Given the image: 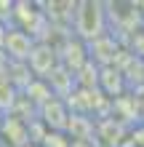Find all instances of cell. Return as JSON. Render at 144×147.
<instances>
[{
	"label": "cell",
	"instance_id": "obj_4",
	"mask_svg": "<svg viewBox=\"0 0 144 147\" xmlns=\"http://www.w3.org/2000/svg\"><path fill=\"white\" fill-rule=\"evenodd\" d=\"M27 147H40V144H27Z\"/></svg>",
	"mask_w": 144,
	"mask_h": 147
},
{
	"label": "cell",
	"instance_id": "obj_1",
	"mask_svg": "<svg viewBox=\"0 0 144 147\" xmlns=\"http://www.w3.org/2000/svg\"><path fill=\"white\" fill-rule=\"evenodd\" d=\"M80 11H75V27H78V35L80 38H88V40H99L104 35V11H101V3H83L78 5Z\"/></svg>",
	"mask_w": 144,
	"mask_h": 147
},
{
	"label": "cell",
	"instance_id": "obj_2",
	"mask_svg": "<svg viewBox=\"0 0 144 147\" xmlns=\"http://www.w3.org/2000/svg\"><path fill=\"white\" fill-rule=\"evenodd\" d=\"M3 48L8 51V56H11V59H16V62H24V59H29L32 48H35L32 32H27V30H5Z\"/></svg>",
	"mask_w": 144,
	"mask_h": 147
},
{
	"label": "cell",
	"instance_id": "obj_3",
	"mask_svg": "<svg viewBox=\"0 0 144 147\" xmlns=\"http://www.w3.org/2000/svg\"><path fill=\"white\" fill-rule=\"evenodd\" d=\"M27 64H29V70L35 72L38 78H48V72L56 67V51L51 46H46V43H35V48H32Z\"/></svg>",
	"mask_w": 144,
	"mask_h": 147
}]
</instances>
